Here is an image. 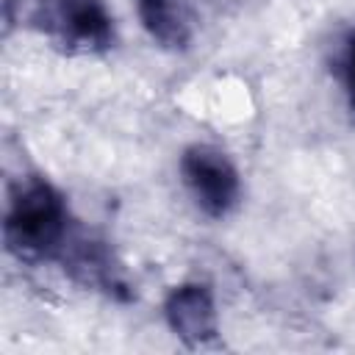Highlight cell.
Instances as JSON below:
<instances>
[{
    "label": "cell",
    "mask_w": 355,
    "mask_h": 355,
    "mask_svg": "<svg viewBox=\"0 0 355 355\" xmlns=\"http://www.w3.org/2000/svg\"><path fill=\"white\" fill-rule=\"evenodd\" d=\"M75 230L67 197L42 175H25L8 194L3 219L6 250L25 263L58 261Z\"/></svg>",
    "instance_id": "obj_1"
},
{
    "label": "cell",
    "mask_w": 355,
    "mask_h": 355,
    "mask_svg": "<svg viewBox=\"0 0 355 355\" xmlns=\"http://www.w3.org/2000/svg\"><path fill=\"white\" fill-rule=\"evenodd\" d=\"M31 19L64 53H105L116 42L105 0H36Z\"/></svg>",
    "instance_id": "obj_2"
},
{
    "label": "cell",
    "mask_w": 355,
    "mask_h": 355,
    "mask_svg": "<svg viewBox=\"0 0 355 355\" xmlns=\"http://www.w3.org/2000/svg\"><path fill=\"white\" fill-rule=\"evenodd\" d=\"M180 178L194 205L211 219H225L241 200V178L236 164L211 144H191L183 150Z\"/></svg>",
    "instance_id": "obj_3"
},
{
    "label": "cell",
    "mask_w": 355,
    "mask_h": 355,
    "mask_svg": "<svg viewBox=\"0 0 355 355\" xmlns=\"http://www.w3.org/2000/svg\"><path fill=\"white\" fill-rule=\"evenodd\" d=\"M58 263L83 288L103 291L105 297H114L119 302L133 300V288H130V283L125 277V269H122L119 258L114 255L111 244L100 236H92V233L80 230L78 225H75L67 247L61 250Z\"/></svg>",
    "instance_id": "obj_4"
},
{
    "label": "cell",
    "mask_w": 355,
    "mask_h": 355,
    "mask_svg": "<svg viewBox=\"0 0 355 355\" xmlns=\"http://www.w3.org/2000/svg\"><path fill=\"white\" fill-rule=\"evenodd\" d=\"M166 327L186 347H205L219 333V313L211 286L205 283H180L164 297Z\"/></svg>",
    "instance_id": "obj_5"
},
{
    "label": "cell",
    "mask_w": 355,
    "mask_h": 355,
    "mask_svg": "<svg viewBox=\"0 0 355 355\" xmlns=\"http://www.w3.org/2000/svg\"><path fill=\"white\" fill-rule=\"evenodd\" d=\"M147 36L164 50H186L197 31L194 0H133Z\"/></svg>",
    "instance_id": "obj_6"
},
{
    "label": "cell",
    "mask_w": 355,
    "mask_h": 355,
    "mask_svg": "<svg viewBox=\"0 0 355 355\" xmlns=\"http://www.w3.org/2000/svg\"><path fill=\"white\" fill-rule=\"evenodd\" d=\"M338 78L347 94L349 108L355 111V28L344 33L341 39V50H338Z\"/></svg>",
    "instance_id": "obj_7"
}]
</instances>
